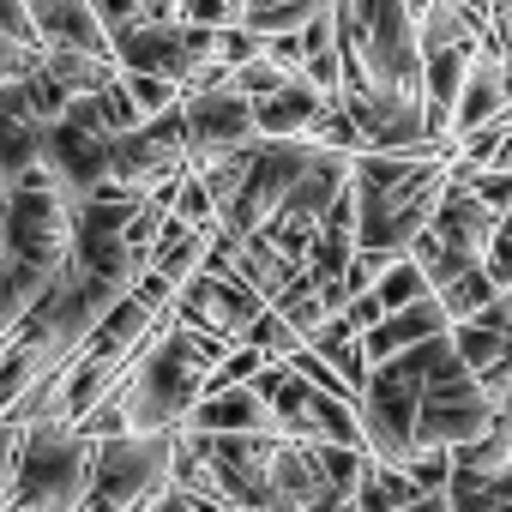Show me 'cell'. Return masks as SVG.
Instances as JSON below:
<instances>
[{"label": "cell", "instance_id": "ba28073f", "mask_svg": "<svg viewBox=\"0 0 512 512\" xmlns=\"http://www.w3.org/2000/svg\"><path fill=\"white\" fill-rule=\"evenodd\" d=\"M115 55H121V67H139V73H169V79H187L193 73V25L187 19H151V13H139V19H127V25H115Z\"/></svg>", "mask_w": 512, "mask_h": 512}, {"label": "cell", "instance_id": "52a82bcc", "mask_svg": "<svg viewBox=\"0 0 512 512\" xmlns=\"http://www.w3.org/2000/svg\"><path fill=\"white\" fill-rule=\"evenodd\" d=\"M181 103H187V151H223V145L266 139V133H260V103H253L241 85L187 91Z\"/></svg>", "mask_w": 512, "mask_h": 512}, {"label": "cell", "instance_id": "ac0fdd59", "mask_svg": "<svg viewBox=\"0 0 512 512\" xmlns=\"http://www.w3.org/2000/svg\"><path fill=\"white\" fill-rule=\"evenodd\" d=\"M452 338H458V350H464V362H470L476 374H482V368H500V362L512 356V332H500V326H488V320H458Z\"/></svg>", "mask_w": 512, "mask_h": 512}, {"label": "cell", "instance_id": "ffe728a7", "mask_svg": "<svg viewBox=\"0 0 512 512\" xmlns=\"http://www.w3.org/2000/svg\"><path fill=\"white\" fill-rule=\"evenodd\" d=\"M235 85H241L247 97H272L278 85H290V67H278L272 55H253V61L235 67Z\"/></svg>", "mask_w": 512, "mask_h": 512}, {"label": "cell", "instance_id": "d4e9b609", "mask_svg": "<svg viewBox=\"0 0 512 512\" xmlns=\"http://www.w3.org/2000/svg\"><path fill=\"white\" fill-rule=\"evenodd\" d=\"M476 320H488V326H500V332H512V284L500 290V302L488 308V314H476Z\"/></svg>", "mask_w": 512, "mask_h": 512}, {"label": "cell", "instance_id": "83f0119b", "mask_svg": "<svg viewBox=\"0 0 512 512\" xmlns=\"http://www.w3.org/2000/svg\"><path fill=\"white\" fill-rule=\"evenodd\" d=\"M235 7H241V13H247V0H235Z\"/></svg>", "mask_w": 512, "mask_h": 512}, {"label": "cell", "instance_id": "603a6c76", "mask_svg": "<svg viewBox=\"0 0 512 512\" xmlns=\"http://www.w3.org/2000/svg\"><path fill=\"white\" fill-rule=\"evenodd\" d=\"M266 55H272L278 67L302 73V67H308V37H302V31H278V37H266Z\"/></svg>", "mask_w": 512, "mask_h": 512}, {"label": "cell", "instance_id": "d6986e66", "mask_svg": "<svg viewBox=\"0 0 512 512\" xmlns=\"http://www.w3.org/2000/svg\"><path fill=\"white\" fill-rule=\"evenodd\" d=\"M247 338H253V344H260L266 356H296V350L308 344V338H302V332L290 326V314H278L272 302H266V314H260V320H253V326H247Z\"/></svg>", "mask_w": 512, "mask_h": 512}, {"label": "cell", "instance_id": "e0dca14e", "mask_svg": "<svg viewBox=\"0 0 512 512\" xmlns=\"http://www.w3.org/2000/svg\"><path fill=\"white\" fill-rule=\"evenodd\" d=\"M434 290V278H428V266L416 260V253H398V260L380 272V284H374V296L386 302V314L392 308H410V302H422Z\"/></svg>", "mask_w": 512, "mask_h": 512}, {"label": "cell", "instance_id": "2e32d148", "mask_svg": "<svg viewBox=\"0 0 512 512\" xmlns=\"http://www.w3.org/2000/svg\"><path fill=\"white\" fill-rule=\"evenodd\" d=\"M440 302H446L452 326H458V320H476V314H488V308L500 302V278H494L488 266H470V272H458V278L440 290Z\"/></svg>", "mask_w": 512, "mask_h": 512}, {"label": "cell", "instance_id": "7a4b0ae2", "mask_svg": "<svg viewBox=\"0 0 512 512\" xmlns=\"http://www.w3.org/2000/svg\"><path fill=\"white\" fill-rule=\"evenodd\" d=\"M175 446H181V428H127L115 440H97L85 512H133V506L151 512L175 482Z\"/></svg>", "mask_w": 512, "mask_h": 512}, {"label": "cell", "instance_id": "9a60e30c", "mask_svg": "<svg viewBox=\"0 0 512 512\" xmlns=\"http://www.w3.org/2000/svg\"><path fill=\"white\" fill-rule=\"evenodd\" d=\"M440 332H452V314H446L440 290H428L422 302L392 308L386 320H374V326L362 332V344H368L374 362H386V356H398V350H410V344H422V338H440Z\"/></svg>", "mask_w": 512, "mask_h": 512}, {"label": "cell", "instance_id": "44dd1931", "mask_svg": "<svg viewBox=\"0 0 512 512\" xmlns=\"http://www.w3.org/2000/svg\"><path fill=\"white\" fill-rule=\"evenodd\" d=\"M175 19H187V25H235L241 7L235 0H175Z\"/></svg>", "mask_w": 512, "mask_h": 512}, {"label": "cell", "instance_id": "9c48e42d", "mask_svg": "<svg viewBox=\"0 0 512 512\" xmlns=\"http://www.w3.org/2000/svg\"><path fill=\"white\" fill-rule=\"evenodd\" d=\"M109 145H115V133H97V127H79V121H49V163H55V175L73 187V199H85V193H97L103 181H109Z\"/></svg>", "mask_w": 512, "mask_h": 512}, {"label": "cell", "instance_id": "6da1fadb", "mask_svg": "<svg viewBox=\"0 0 512 512\" xmlns=\"http://www.w3.org/2000/svg\"><path fill=\"white\" fill-rule=\"evenodd\" d=\"M97 440L73 422H25V452L0 476V512H85Z\"/></svg>", "mask_w": 512, "mask_h": 512}, {"label": "cell", "instance_id": "7c38bea8", "mask_svg": "<svg viewBox=\"0 0 512 512\" xmlns=\"http://www.w3.org/2000/svg\"><path fill=\"white\" fill-rule=\"evenodd\" d=\"M187 428H199V434H253V428H278V410L253 380H241V386H211L193 404Z\"/></svg>", "mask_w": 512, "mask_h": 512}, {"label": "cell", "instance_id": "4fadbf2b", "mask_svg": "<svg viewBox=\"0 0 512 512\" xmlns=\"http://www.w3.org/2000/svg\"><path fill=\"white\" fill-rule=\"evenodd\" d=\"M272 494H278V506H308V512H326L332 506V482H326V464H320V446L314 440H302V434H284L278 440Z\"/></svg>", "mask_w": 512, "mask_h": 512}, {"label": "cell", "instance_id": "30bf717a", "mask_svg": "<svg viewBox=\"0 0 512 512\" xmlns=\"http://www.w3.org/2000/svg\"><path fill=\"white\" fill-rule=\"evenodd\" d=\"M434 229L452 253H464V260H488V247H494V229H500V211L476 193V187H452L440 193L434 205Z\"/></svg>", "mask_w": 512, "mask_h": 512}, {"label": "cell", "instance_id": "277c9868", "mask_svg": "<svg viewBox=\"0 0 512 512\" xmlns=\"http://www.w3.org/2000/svg\"><path fill=\"white\" fill-rule=\"evenodd\" d=\"M187 434L211 458L229 506H278V494H272V458H278L284 428H253V434H199V428H187Z\"/></svg>", "mask_w": 512, "mask_h": 512}, {"label": "cell", "instance_id": "cb8c5ba5", "mask_svg": "<svg viewBox=\"0 0 512 512\" xmlns=\"http://www.w3.org/2000/svg\"><path fill=\"white\" fill-rule=\"evenodd\" d=\"M97 7H103V19H109V31H115V25H127V19L145 13V0H97Z\"/></svg>", "mask_w": 512, "mask_h": 512}, {"label": "cell", "instance_id": "8fae6325", "mask_svg": "<svg viewBox=\"0 0 512 512\" xmlns=\"http://www.w3.org/2000/svg\"><path fill=\"white\" fill-rule=\"evenodd\" d=\"M512 109V67H506V55L500 49H476V61H470V79H464V91H458V109H452V133L464 139V133H476V127H488L494 115H506Z\"/></svg>", "mask_w": 512, "mask_h": 512}, {"label": "cell", "instance_id": "7402d4cb", "mask_svg": "<svg viewBox=\"0 0 512 512\" xmlns=\"http://www.w3.org/2000/svg\"><path fill=\"white\" fill-rule=\"evenodd\" d=\"M494 278H500V290L512 284V205L500 211V229H494V247H488V260H482Z\"/></svg>", "mask_w": 512, "mask_h": 512}, {"label": "cell", "instance_id": "3957f363", "mask_svg": "<svg viewBox=\"0 0 512 512\" xmlns=\"http://www.w3.org/2000/svg\"><path fill=\"white\" fill-rule=\"evenodd\" d=\"M73 229H79V199H73L67 181H49V187H7L0 253H13V260L61 266L67 253H73Z\"/></svg>", "mask_w": 512, "mask_h": 512}, {"label": "cell", "instance_id": "484cf974", "mask_svg": "<svg viewBox=\"0 0 512 512\" xmlns=\"http://www.w3.org/2000/svg\"><path fill=\"white\" fill-rule=\"evenodd\" d=\"M488 500H494V506H512V464L488 476Z\"/></svg>", "mask_w": 512, "mask_h": 512}, {"label": "cell", "instance_id": "5b68a950", "mask_svg": "<svg viewBox=\"0 0 512 512\" xmlns=\"http://www.w3.org/2000/svg\"><path fill=\"white\" fill-rule=\"evenodd\" d=\"M500 410H506V404L488 392V380H482L476 368H464V374H434V380H428V392H422V422H416V440H446V446H464V440L488 434Z\"/></svg>", "mask_w": 512, "mask_h": 512}, {"label": "cell", "instance_id": "4316f807", "mask_svg": "<svg viewBox=\"0 0 512 512\" xmlns=\"http://www.w3.org/2000/svg\"><path fill=\"white\" fill-rule=\"evenodd\" d=\"M31 7H37V19H49V13H55V0H31Z\"/></svg>", "mask_w": 512, "mask_h": 512}, {"label": "cell", "instance_id": "5bb4252c", "mask_svg": "<svg viewBox=\"0 0 512 512\" xmlns=\"http://www.w3.org/2000/svg\"><path fill=\"white\" fill-rule=\"evenodd\" d=\"M253 103H260V133L266 139H308L320 109L332 103V91L308 73H290V85H278L272 97H253Z\"/></svg>", "mask_w": 512, "mask_h": 512}, {"label": "cell", "instance_id": "8992f818", "mask_svg": "<svg viewBox=\"0 0 512 512\" xmlns=\"http://www.w3.org/2000/svg\"><path fill=\"white\" fill-rule=\"evenodd\" d=\"M175 314H181V326H193L205 338L241 344L247 326L266 314V296L253 284H241V278H229V272H193L181 284V296H175Z\"/></svg>", "mask_w": 512, "mask_h": 512}]
</instances>
